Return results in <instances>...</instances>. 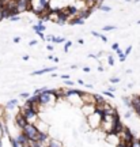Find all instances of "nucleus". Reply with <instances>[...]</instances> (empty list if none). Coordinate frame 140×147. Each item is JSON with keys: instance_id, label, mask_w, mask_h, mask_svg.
<instances>
[{"instance_id": "1", "label": "nucleus", "mask_w": 140, "mask_h": 147, "mask_svg": "<svg viewBox=\"0 0 140 147\" xmlns=\"http://www.w3.org/2000/svg\"><path fill=\"white\" fill-rule=\"evenodd\" d=\"M19 113H21L29 124H36L37 121L40 120V113L34 110L33 105H29L26 102H23V105L19 108Z\"/></svg>"}, {"instance_id": "2", "label": "nucleus", "mask_w": 140, "mask_h": 147, "mask_svg": "<svg viewBox=\"0 0 140 147\" xmlns=\"http://www.w3.org/2000/svg\"><path fill=\"white\" fill-rule=\"evenodd\" d=\"M102 119H104V113L99 112V110H95V113H93L91 116H88L86 119V124L88 125L90 131H99L101 128V124H102Z\"/></svg>"}, {"instance_id": "3", "label": "nucleus", "mask_w": 140, "mask_h": 147, "mask_svg": "<svg viewBox=\"0 0 140 147\" xmlns=\"http://www.w3.org/2000/svg\"><path fill=\"white\" fill-rule=\"evenodd\" d=\"M59 101V98L56 97V94L50 93V89L38 95V104L41 106H49V105H56V102Z\"/></svg>"}, {"instance_id": "4", "label": "nucleus", "mask_w": 140, "mask_h": 147, "mask_svg": "<svg viewBox=\"0 0 140 147\" xmlns=\"http://www.w3.org/2000/svg\"><path fill=\"white\" fill-rule=\"evenodd\" d=\"M22 134L26 135V138L30 140V142H38V136H40V131L37 129L36 124H27L23 129H22Z\"/></svg>"}, {"instance_id": "5", "label": "nucleus", "mask_w": 140, "mask_h": 147, "mask_svg": "<svg viewBox=\"0 0 140 147\" xmlns=\"http://www.w3.org/2000/svg\"><path fill=\"white\" fill-rule=\"evenodd\" d=\"M80 98H82L83 105H95V95H94V93L83 91L82 95H80Z\"/></svg>"}, {"instance_id": "6", "label": "nucleus", "mask_w": 140, "mask_h": 147, "mask_svg": "<svg viewBox=\"0 0 140 147\" xmlns=\"http://www.w3.org/2000/svg\"><path fill=\"white\" fill-rule=\"evenodd\" d=\"M105 142L109 143L110 146L117 147L121 142V139H120V135H117V134H108V135H105Z\"/></svg>"}, {"instance_id": "7", "label": "nucleus", "mask_w": 140, "mask_h": 147, "mask_svg": "<svg viewBox=\"0 0 140 147\" xmlns=\"http://www.w3.org/2000/svg\"><path fill=\"white\" fill-rule=\"evenodd\" d=\"M14 123H15L16 128H18L19 131H22V129H23V128H25V127H26L27 124H29V123L26 121V119H25V117H23V116H22L21 113H19V112L16 113L15 119H14Z\"/></svg>"}, {"instance_id": "8", "label": "nucleus", "mask_w": 140, "mask_h": 147, "mask_svg": "<svg viewBox=\"0 0 140 147\" xmlns=\"http://www.w3.org/2000/svg\"><path fill=\"white\" fill-rule=\"evenodd\" d=\"M79 110H80V113L84 116V119H87L88 116H91L93 113H95L97 106H95V105H83Z\"/></svg>"}, {"instance_id": "9", "label": "nucleus", "mask_w": 140, "mask_h": 147, "mask_svg": "<svg viewBox=\"0 0 140 147\" xmlns=\"http://www.w3.org/2000/svg\"><path fill=\"white\" fill-rule=\"evenodd\" d=\"M36 127H37V129L41 132V134H49V131H50V125L46 124L45 121H42L41 119L36 123Z\"/></svg>"}, {"instance_id": "10", "label": "nucleus", "mask_w": 140, "mask_h": 147, "mask_svg": "<svg viewBox=\"0 0 140 147\" xmlns=\"http://www.w3.org/2000/svg\"><path fill=\"white\" fill-rule=\"evenodd\" d=\"M15 139H16V142L19 143V146L21 147H27L29 146V143H30V140L26 138V135H23L21 131L15 135Z\"/></svg>"}, {"instance_id": "11", "label": "nucleus", "mask_w": 140, "mask_h": 147, "mask_svg": "<svg viewBox=\"0 0 140 147\" xmlns=\"http://www.w3.org/2000/svg\"><path fill=\"white\" fill-rule=\"evenodd\" d=\"M65 10H67V12H68V15H69V18H76L78 16V14H79V10H78V7L75 4H69V5H67L65 7Z\"/></svg>"}, {"instance_id": "12", "label": "nucleus", "mask_w": 140, "mask_h": 147, "mask_svg": "<svg viewBox=\"0 0 140 147\" xmlns=\"http://www.w3.org/2000/svg\"><path fill=\"white\" fill-rule=\"evenodd\" d=\"M56 67H45V68H42V69H38V71H33L31 72V75H36V76H40V75H44V74H52L56 71Z\"/></svg>"}, {"instance_id": "13", "label": "nucleus", "mask_w": 140, "mask_h": 147, "mask_svg": "<svg viewBox=\"0 0 140 147\" xmlns=\"http://www.w3.org/2000/svg\"><path fill=\"white\" fill-rule=\"evenodd\" d=\"M48 147H64V143L59 138H52L48 143Z\"/></svg>"}, {"instance_id": "14", "label": "nucleus", "mask_w": 140, "mask_h": 147, "mask_svg": "<svg viewBox=\"0 0 140 147\" xmlns=\"http://www.w3.org/2000/svg\"><path fill=\"white\" fill-rule=\"evenodd\" d=\"M16 106H18V100H16V98H12V100H10L5 104L4 108H5V110H12L14 108H16Z\"/></svg>"}, {"instance_id": "15", "label": "nucleus", "mask_w": 140, "mask_h": 147, "mask_svg": "<svg viewBox=\"0 0 140 147\" xmlns=\"http://www.w3.org/2000/svg\"><path fill=\"white\" fill-rule=\"evenodd\" d=\"M33 30H34V33H38V32L44 33L45 30H46V26H45L44 23H37V25L33 26Z\"/></svg>"}, {"instance_id": "16", "label": "nucleus", "mask_w": 140, "mask_h": 147, "mask_svg": "<svg viewBox=\"0 0 140 147\" xmlns=\"http://www.w3.org/2000/svg\"><path fill=\"white\" fill-rule=\"evenodd\" d=\"M8 140H10L11 147H21V146H19V143L16 142L15 136H12V135H8Z\"/></svg>"}, {"instance_id": "17", "label": "nucleus", "mask_w": 140, "mask_h": 147, "mask_svg": "<svg viewBox=\"0 0 140 147\" xmlns=\"http://www.w3.org/2000/svg\"><path fill=\"white\" fill-rule=\"evenodd\" d=\"M52 42H53V44H64V42H67V41H65V38H64V37H56V36H53Z\"/></svg>"}, {"instance_id": "18", "label": "nucleus", "mask_w": 140, "mask_h": 147, "mask_svg": "<svg viewBox=\"0 0 140 147\" xmlns=\"http://www.w3.org/2000/svg\"><path fill=\"white\" fill-rule=\"evenodd\" d=\"M98 10H99V11H104V12H110V11H112V8H110L109 5L102 4V5H101V7L98 8Z\"/></svg>"}, {"instance_id": "19", "label": "nucleus", "mask_w": 140, "mask_h": 147, "mask_svg": "<svg viewBox=\"0 0 140 147\" xmlns=\"http://www.w3.org/2000/svg\"><path fill=\"white\" fill-rule=\"evenodd\" d=\"M116 29H117V26H112V25H108V26L102 27L104 32H112V30H116Z\"/></svg>"}, {"instance_id": "20", "label": "nucleus", "mask_w": 140, "mask_h": 147, "mask_svg": "<svg viewBox=\"0 0 140 147\" xmlns=\"http://www.w3.org/2000/svg\"><path fill=\"white\" fill-rule=\"evenodd\" d=\"M120 80H121V79H120L118 76H113V78H110V79H109L110 84H117V83H120Z\"/></svg>"}, {"instance_id": "21", "label": "nucleus", "mask_w": 140, "mask_h": 147, "mask_svg": "<svg viewBox=\"0 0 140 147\" xmlns=\"http://www.w3.org/2000/svg\"><path fill=\"white\" fill-rule=\"evenodd\" d=\"M19 97H21V98H23V100H27V98H30L31 95H30V93H26V91H22L21 94H19Z\"/></svg>"}, {"instance_id": "22", "label": "nucleus", "mask_w": 140, "mask_h": 147, "mask_svg": "<svg viewBox=\"0 0 140 147\" xmlns=\"http://www.w3.org/2000/svg\"><path fill=\"white\" fill-rule=\"evenodd\" d=\"M102 94L106 95V97H110V98H114V93H112V91H109V90H104Z\"/></svg>"}, {"instance_id": "23", "label": "nucleus", "mask_w": 140, "mask_h": 147, "mask_svg": "<svg viewBox=\"0 0 140 147\" xmlns=\"http://www.w3.org/2000/svg\"><path fill=\"white\" fill-rule=\"evenodd\" d=\"M71 47H72V42H71V41H67L65 44H64V52L67 53V52H68V49H69Z\"/></svg>"}, {"instance_id": "24", "label": "nucleus", "mask_w": 140, "mask_h": 147, "mask_svg": "<svg viewBox=\"0 0 140 147\" xmlns=\"http://www.w3.org/2000/svg\"><path fill=\"white\" fill-rule=\"evenodd\" d=\"M29 147H44L40 142H30L29 143Z\"/></svg>"}, {"instance_id": "25", "label": "nucleus", "mask_w": 140, "mask_h": 147, "mask_svg": "<svg viewBox=\"0 0 140 147\" xmlns=\"http://www.w3.org/2000/svg\"><path fill=\"white\" fill-rule=\"evenodd\" d=\"M10 21L11 22H18V21H21V16H19V15H12L10 18Z\"/></svg>"}, {"instance_id": "26", "label": "nucleus", "mask_w": 140, "mask_h": 147, "mask_svg": "<svg viewBox=\"0 0 140 147\" xmlns=\"http://www.w3.org/2000/svg\"><path fill=\"white\" fill-rule=\"evenodd\" d=\"M64 84H65V86H71V87H73V86H75V82H73V80H64Z\"/></svg>"}, {"instance_id": "27", "label": "nucleus", "mask_w": 140, "mask_h": 147, "mask_svg": "<svg viewBox=\"0 0 140 147\" xmlns=\"http://www.w3.org/2000/svg\"><path fill=\"white\" fill-rule=\"evenodd\" d=\"M124 117L125 119H131V117H132V110H127L124 113Z\"/></svg>"}, {"instance_id": "28", "label": "nucleus", "mask_w": 140, "mask_h": 147, "mask_svg": "<svg viewBox=\"0 0 140 147\" xmlns=\"http://www.w3.org/2000/svg\"><path fill=\"white\" fill-rule=\"evenodd\" d=\"M108 64H109V65H114V57L113 56H109V57H108Z\"/></svg>"}, {"instance_id": "29", "label": "nucleus", "mask_w": 140, "mask_h": 147, "mask_svg": "<svg viewBox=\"0 0 140 147\" xmlns=\"http://www.w3.org/2000/svg\"><path fill=\"white\" fill-rule=\"evenodd\" d=\"M131 52H132V45H129V47H128V48H127V49H125V56H127V57H128V55H129V53Z\"/></svg>"}, {"instance_id": "30", "label": "nucleus", "mask_w": 140, "mask_h": 147, "mask_svg": "<svg viewBox=\"0 0 140 147\" xmlns=\"http://www.w3.org/2000/svg\"><path fill=\"white\" fill-rule=\"evenodd\" d=\"M112 49H113V51H117V49H120V44H118V42H114L113 45H112Z\"/></svg>"}, {"instance_id": "31", "label": "nucleus", "mask_w": 140, "mask_h": 147, "mask_svg": "<svg viewBox=\"0 0 140 147\" xmlns=\"http://www.w3.org/2000/svg\"><path fill=\"white\" fill-rule=\"evenodd\" d=\"M90 71H91V68H90V67H87V65H86V67H83V72L90 74Z\"/></svg>"}, {"instance_id": "32", "label": "nucleus", "mask_w": 140, "mask_h": 147, "mask_svg": "<svg viewBox=\"0 0 140 147\" xmlns=\"http://www.w3.org/2000/svg\"><path fill=\"white\" fill-rule=\"evenodd\" d=\"M60 78H61V79H65V80H68V79H69V75H68V74H67V75H65V74H63V75H60Z\"/></svg>"}, {"instance_id": "33", "label": "nucleus", "mask_w": 140, "mask_h": 147, "mask_svg": "<svg viewBox=\"0 0 140 147\" xmlns=\"http://www.w3.org/2000/svg\"><path fill=\"white\" fill-rule=\"evenodd\" d=\"M99 40H102L104 42H108V38H106V36H104V34H101V37H99Z\"/></svg>"}, {"instance_id": "34", "label": "nucleus", "mask_w": 140, "mask_h": 147, "mask_svg": "<svg viewBox=\"0 0 140 147\" xmlns=\"http://www.w3.org/2000/svg\"><path fill=\"white\" fill-rule=\"evenodd\" d=\"M21 40H22L21 37H15V38H14V40H12V41L15 42V44H18V42H21Z\"/></svg>"}, {"instance_id": "35", "label": "nucleus", "mask_w": 140, "mask_h": 147, "mask_svg": "<svg viewBox=\"0 0 140 147\" xmlns=\"http://www.w3.org/2000/svg\"><path fill=\"white\" fill-rule=\"evenodd\" d=\"M29 45H30V47H34V45H37V41L36 40H31V41L29 42Z\"/></svg>"}, {"instance_id": "36", "label": "nucleus", "mask_w": 140, "mask_h": 147, "mask_svg": "<svg viewBox=\"0 0 140 147\" xmlns=\"http://www.w3.org/2000/svg\"><path fill=\"white\" fill-rule=\"evenodd\" d=\"M46 49L49 51V52H53V51H55V48H53V45H48Z\"/></svg>"}, {"instance_id": "37", "label": "nucleus", "mask_w": 140, "mask_h": 147, "mask_svg": "<svg viewBox=\"0 0 140 147\" xmlns=\"http://www.w3.org/2000/svg\"><path fill=\"white\" fill-rule=\"evenodd\" d=\"M97 69H98V72H104V71H105V68L102 67V65H98V68H97Z\"/></svg>"}, {"instance_id": "38", "label": "nucleus", "mask_w": 140, "mask_h": 147, "mask_svg": "<svg viewBox=\"0 0 140 147\" xmlns=\"http://www.w3.org/2000/svg\"><path fill=\"white\" fill-rule=\"evenodd\" d=\"M78 83L79 84H83V86H84V84H86V82H84V79H78Z\"/></svg>"}, {"instance_id": "39", "label": "nucleus", "mask_w": 140, "mask_h": 147, "mask_svg": "<svg viewBox=\"0 0 140 147\" xmlns=\"http://www.w3.org/2000/svg\"><path fill=\"white\" fill-rule=\"evenodd\" d=\"M84 86H86L87 89H93V87H94L93 84H90V83H86V84H84Z\"/></svg>"}, {"instance_id": "40", "label": "nucleus", "mask_w": 140, "mask_h": 147, "mask_svg": "<svg viewBox=\"0 0 140 147\" xmlns=\"http://www.w3.org/2000/svg\"><path fill=\"white\" fill-rule=\"evenodd\" d=\"M22 59H23L25 61H27V60H29V59H30V57H29V55H25V56H23V57H22Z\"/></svg>"}, {"instance_id": "41", "label": "nucleus", "mask_w": 140, "mask_h": 147, "mask_svg": "<svg viewBox=\"0 0 140 147\" xmlns=\"http://www.w3.org/2000/svg\"><path fill=\"white\" fill-rule=\"evenodd\" d=\"M48 60H52V61H53V59H55V57H53V56H52V55H49V56H48Z\"/></svg>"}, {"instance_id": "42", "label": "nucleus", "mask_w": 140, "mask_h": 147, "mask_svg": "<svg viewBox=\"0 0 140 147\" xmlns=\"http://www.w3.org/2000/svg\"><path fill=\"white\" fill-rule=\"evenodd\" d=\"M78 42H79V44H84V41H83V40H82V38H79V40H78Z\"/></svg>"}, {"instance_id": "43", "label": "nucleus", "mask_w": 140, "mask_h": 147, "mask_svg": "<svg viewBox=\"0 0 140 147\" xmlns=\"http://www.w3.org/2000/svg\"><path fill=\"white\" fill-rule=\"evenodd\" d=\"M1 123H3V120H0V125H1Z\"/></svg>"}, {"instance_id": "44", "label": "nucleus", "mask_w": 140, "mask_h": 147, "mask_svg": "<svg viewBox=\"0 0 140 147\" xmlns=\"http://www.w3.org/2000/svg\"><path fill=\"white\" fill-rule=\"evenodd\" d=\"M137 25H140V21H137Z\"/></svg>"}, {"instance_id": "45", "label": "nucleus", "mask_w": 140, "mask_h": 147, "mask_svg": "<svg viewBox=\"0 0 140 147\" xmlns=\"http://www.w3.org/2000/svg\"><path fill=\"white\" fill-rule=\"evenodd\" d=\"M125 1H132V0H125Z\"/></svg>"}, {"instance_id": "46", "label": "nucleus", "mask_w": 140, "mask_h": 147, "mask_svg": "<svg viewBox=\"0 0 140 147\" xmlns=\"http://www.w3.org/2000/svg\"><path fill=\"white\" fill-rule=\"evenodd\" d=\"M84 1H86V0H84Z\"/></svg>"}, {"instance_id": "47", "label": "nucleus", "mask_w": 140, "mask_h": 147, "mask_svg": "<svg viewBox=\"0 0 140 147\" xmlns=\"http://www.w3.org/2000/svg\"><path fill=\"white\" fill-rule=\"evenodd\" d=\"M27 147H29V146H27Z\"/></svg>"}]
</instances>
